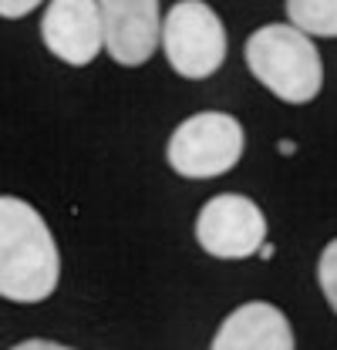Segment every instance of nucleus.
<instances>
[{
  "mask_svg": "<svg viewBox=\"0 0 337 350\" xmlns=\"http://www.w3.org/2000/svg\"><path fill=\"white\" fill-rule=\"evenodd\" d=\"M317 283H321V290H324L331 310L337 313V239H331V243L324 246V253H321V260H317Z\"/></svg>",
  "mask_w": 337,
  "mask_h": 350,
  "instance_id": "10",
  "label": "nucleus"
},
{
  "mask_svg": "<svg viewBox=\"0 0 337 350\" xmlns=\"http://www.w3.org/2000/svg\"><path fill=\"white\" fill-rule=\"evenodd\" d=\"M159 44L166 51L172 71L192 81L216 75L229 47L226 27L206 0H179L162 17Z\"/></svg>",
  "mask_w": 337,
  "mask_h": 350,
  "instance_id": "3",
  "label": "nucleus"
},
{
  "mask_svg": "<svg viewBox=\"0 0 337 350\" xmlns=\"http://www.w3.org/2000/svg\"><path fill=\"white\" fill-rule=\"evenodd\" d=\"M247 68L287 105H307L321 94L324 64L317 44L290 24H263L247 38Z\"/></svg>",
  "mask_w": 337,
  "mask_h": 350,
  "instance_id": "2",
  "label": "nucleus"
},
{
  "mask_svg": "<svg viewBox=\"0 0 337 350\" xmlns=\"http://www.w3.org/2000/svg\"><path fill=\"white\" fill-rule=\"evenodd\" d=\"M61 256L44 216L17 196H0V297L41 304L58 290Z\"/></svg>",
  "mask_w": 337,
  "mask_h": 350,
  "instance_id": "1",
  "label": "nucleus"
},
{
  "mask_svg": "<svg viewBox=\"0 0 337 350\" xmlns=\"http://www.w3.org/2000/svg\"><path fill=\"white\" fill-rule=\"evenodd\" d=\"M210 350H294V327L284 310L253 300L219 323Z\"/></svg>",
  "mask_w": 337,
  "mask_h": 350,
  "instance_id": "8",
  "label": "nucleus"
},
{
  "mask_svg": "<svg viewBox=\"0 0 337 350\" xmlns=\"http://www.w3.org/2000/svg\"><path fill=\"white\" fill-rule=\"evenodd\" d=\"M10 350H75V347H64V344H54V340H24V344H17Z\"/></svg>",
  "mask_w": 337,
  "mask_h": 350,
  "instance_id": "12",
  "label": "nucleus"
},
{
  "mask_svg": "<svg viewBox=\"0 0 337 350\" xmlns=\"http://www.w3.org/2000/svg\"><path fill=\"white\" fill-rule=\"evenodd\" d=\"M98 14L105 51L115 64L138 68L155 54L162 31L159 0H98Z\"/></svg>",
  "mask_w": 337,
  "mask_h": 350,
  "instance_id": "6",
  "label": "nucleus"
},
{
  "mask_svg": "<svg viewBox=\"0 0 337 350\" xmlns=\"http://www.w3.org/2000/svg\"><path fill=\"white\" fill-rule=\"evenodd\" d=\"M41 0H0V17L3 21H17V17H27Z\"/></svg>",
  "mask_w": 337,
  "mask_h": 350,
  "instance_id": "11",
  "label": "nucleus"
},
{
  "mask_svg": "<svg viewBox=\"0 0 337 350\" xmlns=\"http://www.w3.org/2000/svg\"><path fill=\"white\" fill-rule=\"evenodd\" d=\"M243 125L226 111H199L172 131L166 159L182 178H216L243 159Z\"/></svg>",
  "mask_w": 337,
  "mask_h": 350,
  "instance_id": "4",
  "label": "nucleus"
},
{
  "mask_svg": "<svg viewBox=\"0 0 337 350\" xmlns=\"http://www.w3.org/2000/svg\"><path fill=\"white\" fill-rule=\"evenodd\" d=\"M41 38L64 64H91L105 47L98 0H51L41 17Z\"/></svg>",
  "mask_w": 337,
  "mask_h": 350,
  "instance_id": "7",
  "label": "nucleus"
},
{
  "mask_svg": "<svg viewBox=\"0 0 337 350\" xmlns=\"http://www.w3.org/2000/svg\"><path fill=\"white\" fill-rule=\"evenodd\" d=\"M287 17L307 38H337V0H287Z\"/></svg>",
  "mask_w": 337,
  "mask_h": 350,
  "instance_id": "9",
  "label": "nucleus"
},
{
  "mask_svg": "<svg viewBox=\"0 0 337 350\" xmlns=\"http://www.w3.org/2000/svg\"><path fill=\"white\" fill-rule=\"evenodd\" d=\"M196 239L216 260H247L266 243V216L247 196L219 192L196 216Z\"/></svg>",
  "mask_w": 337,
  "mask_h": 350,
  "instance_id": "5",
  "label": "nucleus"
}]
</instances>
